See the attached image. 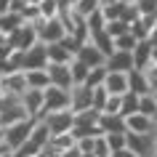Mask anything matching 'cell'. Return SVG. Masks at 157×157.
I'll list each match as a JSON object with an SVG mask.
<instances>
[{"mask_svg":"<svg viewBox=\"0 0 157 157\" xmlns=\"http://www.w3.org/2000/svg\"><path fill=\"white\" fill-rule=\"evenodd\" d=\"M35 125H37V120H21V123L11 125V128H3V139H6V149L16 152L19 147H24L27 141H29V136H32Z\"/></svg>","mask_w":157,"mask_h":157,"instance_id":"6da1fadb","label":"cell"},{"mask_svg":"<svg viewBox=\"0 0 157 157\" xmlns=\"http://www.w3.org/2000/svg\"><path fill=\"white\" fill-rule=\"evenodd\" d=\"M27 91H29V85H27V75L24 72L0 77V101H6V99H24Z\"/></svg>","mask_w":157,"mask_h":157,"instance_id":"7a4b0ae2","label":"cell"},{"mask_svg":"<svg viewBox=\"0 0 157 157\" xmlns=\"http://www.w3.org/2000/svg\"><path fill=\"white\" fill-rule=\"evenodd\" d=\"M64 109H72V93L51 85L48 91H45V109H43V117L53 115V112H64Z\"/></svg>","mask_w":157,"mask_h":157,"instance_id":"3957f363","label":"cell"},{"mask_svg":"<svg viewBox=\"0 0 157 157\" xmlns=\"http://www.w3.org/2000/svg\"><path fill=\"white\" fill-rule=\"evenodd\" d=\"M37 35H40V43H45V45H56V43H61L64 37H69L64 21L59 16L51 19V21H43V24L37 27Z\"/></svg>","mask_w":157,"mask_h":157,"instance_id":"277c9868","label":"cell"},{"mask_svg":"<svg viewBox=\"0 0 157 157\" xmlns=\"http://www.w3.org/2000/svg\"><path fill=\"white\" fill-rule=\"evenodd\" d=\"M43 123L48 125L51 136H61V133H72L75 128V112L72 109H64V112H53V115H45Z\"/></svg>","mask_w":157,"mask_h":157,"instance_id":"5b68a950","label":"cell"},{"mask_svg":"<svg viewBox=\"0 0 157 157\" xmlns=\"http://www.w3.org/2000/svg\"><path fill=\"white\" fill-rule=\"evenodd\" d=\"M8 43H11L16 51H24V53H27V51H32L35 45L40 43V35H37V29H35L32 24H24L19 32H13V35L8 37Z\"/></svg>","mask_w":157,"mask_h":157,"instance_id":"8992f818","label":"cell"},{"mask_svg":"<svg viewBox=\"0 0 157 157\" xmlns=\"http://www.w3.org/2000/svg\"><path fill=\"white\" fill-rule=\"evenodd\" d=\"M48 77H51V85L53 88H61V91H72L75 88L69 64H48Z\"/></svg>","mask_w":157,"mask_h":157,"instance_id":"52a82bcc","label":"cell"},{"mask_svg":"<svg viewBox=\"0 0 157 157\" xmlns=\"http://www.w3.org/2000/svg\"><path fill=\"white\" fill-rule=\"evenodd\" d=\"M77 61H83L88 69H96V67H107V56L101 53L93 43H85V45H80V51H77Z\"/></svg>","mask_w":157,"mask_h":157,"instance_id":"ba28073f","label":"cell"},{"mask_svg":"<svg viewBox=\"0 0 157 157\" xmlns=\"http://www.w3.org/2000/svg\"><path fill=\"white\" fill-rule=\"evenodd\" d=\"M125 125H128V133H139V136H147V133H157V123L155 117H147L136 112V115L125 117Z\"/></svg>","mask_w":157,"mask_h":157,"instance_id":"9c48e42d","label":"cell"},{"mask_svg":"<svg viewBox=\"0 0 157 157\" xmlns=\"http://www.w3.org/2000/svg\"><path fill=\"white\" fill-rule=\"evenodd\" d=\"M24 107L32 120H43V109H45V91H27L24 93Z\"/></svg>","mask_w":157,"mask_h":157,"instance_id":"30bf717a","label":"cell"},{"mask_svg":"<svg viewBox=\"0 0 157 157\" xmlns=\"http://www.w3.org/2000/svg\"><path fill=\"white\" fill-rule=\"evenodd\" d=\"M48 45L45 43H37L32 51H27V69L24 72H29V69H48Z\"/></svg>","mask_w":157,"mask_h":157,"instance_id":"8fae6325","label":"cell"},{"mask_svg":"<svg viewBox=\"0 0 157 157\" xmlns=\"http://www.w3.org/2000/svg\"><path fill=\"white\" fill-rule=\"evenodd\" d=\"M107 69H109V72H123V75L133 72V69H136V64H133V53L115 51V53L107 59Z\"/></svg>","mask_w":157,"mask_h":157,"instance_id":"7c38bea8","label":"cell"},{"mask_svg":"<svg viewBox=\"0 0 157 157\" xmlns=\"http://www.w3.org/2000/svg\"><path fill=\"white\" fill-rule=\"evenodd\" d=\"M69 93H72V112L93 109V91H88L85 85H75Z\"/></svg>","mask_w":157,"mask_h":157,"instance_id":"4fadbf2b","label":"cell"},{"mask_svg":"<svg viewBox=\"0 0 157 157\" xmlns=\"http://www.w3.org/2000/svg\"><path fill=\"white\" fill-rule=\"evenodd\" d=\"M155 27H157V16H141L139 21H133V24H131V35H133L139 43H144V40L152 37Z\"/></svg>","mask_w":157,"mask_h":157,"instance_id":"5bb4252c","label":"cell"},{"mask_svg":"<svg viewBox=\"0 0 157 157\" xmlns=\"http://www.w3.org/2000/svg\"><path fill=\"white\" fill-rule=\"evenodd\" d=\"M104 88H107L112 96H125V93H131L128 75H123V72H109V77H107V83H104Z\"/></svg>","mask_w":157,"mask_h":157,"instance_id":"9a60e30c","label":"cell"},{"mask_svg":"<svg viewBox=\"0 0 157 157\" xmlns=\"http://www.w3.org/2000/svg\"><path fill=\"white\" fill-rule=\"evenodd\" d=\"M128 83H131V93H136V96H147V93H152L149 77H147V72H141V69L128 72Z\"/></svg>","mask_w":157,"mask_h":157,"instance_id":"2e32d148","label":"cell"},{"mask_svg":"<svg viewBox=\"0 0 157 157\" xmlns=\"http://www.w3.org/2000/svg\"><path fill=\"white\" fill-rule=\"evenodd\" d=\"M99 125L104 131V136H109V133H128V125H125L123 115H101Z\"/></svg>","mask_w":157,"mask_h":157,"instance_id":"e0dca14e","label":"cell"},{"mask_svg":"<svg viewBox=\"0 0 157 157\" xmlns=\"http://www.w3.org/2000/svg\"><path fill=\"white\" fill-rule=\"evenodd\" d=\"M27 75V85L29 91H48L51 88V77H48V69H29Z\"/></svg>","mask_w":157,"mask_h":157,"instance_id":"ac0fdd59","label":"cell"},{"mask_svg":"<svg viewBox=\"0 0 157 157\" xmlns=\"http://www.w3.org/2000/svg\"><path fill=\"white\" fill-rule=\"evenodd\" d=\"M21 27H24V16H21V13L8 11V13H3V16H0V32L6 35V37H11L13 32H19Z\"/></svg>","mask_w":157,"mask_h":157,"instance_id":"d6986e66","label":"cell"},{"mask_svg":"<svg viewBox=\"0 0 157 157\" xmlns=\"http://www.w3.org/2000/svg\"><path fill=\"white\" fill-rule=\"evenodd\" d=\"M152 53H155V48L149 45V40H144V43H139L136 45V51H133V64H136V69H147L149 67V61H152Z\"/></svg>","mask_w":157,"mask_h":157,"instance_id":"ffe728a7","label":"cell"},{"mask_svg":"<svg viewBox=\"0 0 157 157\" xmlns=\"http://www.w3.org/2000/svg\"><path fill=\"white\" fill-rule=\"evenodd\" d=\"M48 61L51 64H72L75 53L69 48H64L61 43H56V45H48Z\"/></svg>","mask_w":157,"mask_h":157,"instance_id":"44dd1931","label":"cell"},{"mask_svg":"<svg viewBox=\"0 0 157 157\" xmlns=\"http://www.w3.org/2000/svg\"><path fill=\"white\" fill-rule=\"evenodd\" d=\"M107 77H109V69H107V67H96V69L88 72L85 88H88V91H96V88H101V85L107 83Z\"/></svg>","mask_w":157,"mask_h":157,"instance_id":"7402d4cb","label":"cell"},{"mask_svg":"<svg viewBox=\"0 0 157 157\" xmlns=\"http://www.w3.org/2000/svg\"><path fill=\"white\" fill-rule=\"evenodd\" d=\"M91 43H93V45H96V48H99L107 59L112 56V53H115V40L109 37V32H107V29H104V32H99V35H93V37H91Z\"/></svg>","mask_w":157,"mask_h":157,"instance_id":"603a6c76","label":"cell"},{"mask_svg":"<svg viewBox=\"0 0 157 157\" xmlns=\"http://www.w3.org/2000/svg\"><path fill=\"white\" fill-rule=\"evenodd\" d=\"M29 139H32L40 149H45V147H48V141H51V131H48V125L43 123V120H37V125H35V131H32V136H29Z\"/></svg>","mask_w":157,"mask_h":157,"instance_id":"cb8c5ba5","label":"cell"},{"mask_svg":"<svg viewBox=\"0 0 157 157\" xmlns=\"http://www.w3.org/2000/svg\"><path fill=\"white\" fill-rule=\"evenodd\" d=\"M99 120H101V112H96V109L75 112V125H83V128H88V125H99Z\"/></svg>","mask_w":157,"mask_h":157,"instance_id":"d4e9b609","label":"cell"},{"mask_svg":"<svg viewBox=\"0 0 157 157\" xmlns=\"http://www.w3.org/2000/svg\"><path fill=\"white\" fill-rule=\"evenodd\" d=\"M85 21H88V32H91V37H93V35H99V32H104V29H107V19H104L101 8L96 11V13H91V16L85 19Z\"/></svg>","mask_w":157,"mask_h":157,"instance_id":"484cf974","label":"cell"},{"mask_svg":"<svg viewBox=\"0 0 157 157\" xmlns=\"http://www.w3.org/2000/svg\"><path fill=\"white\" fill-rule=\"evenodd\" d=\"M69 72H72V80H75V85H85V80H88V67L83 64V61H77L75 59L72 64H69Z\"/></svg>","mask_w":157,"mask_h":157,"instance_id":"4316f807","label":"cell"},{"mask_svg":"<svg viewBox=\"0 0 157 157\" xmlns=\"http://www.w3.org/2000/svg\"><path fill=\"white\" fill-rule=\"evenodd\" d=\"M109 144V149H112V155L115 152H123V149H128V133H109V136H104Z\"/></svg>","mask_w":157,"mask_h":157,"instance_id":"83f0119b","label":"cell"},{"mask_svg":"<svg viewBox=\"0 0 157 157\" xmlns=\"http://www.w3.org/2000/svg\"><path fill=\"white\" fill-rule=\"evenodd\" d=\"M37 11H40L43 21H51V19L59 16V0H43L40 6H37Z\"/></svg>","mask_w":157,"mask_h":157,"instance_id":"f1b7e54d","label":"cell"},{"mask_svg":"<svg viewBox=\"0 0 157 157\" xmlns=\"http://www.w3.org/2000/svg\"><path fill=\"white\" fill-rule=\"evenodd\" d=\"M99 8H101L99 0H77V3H75V11H77L83 19H88L91 13H96Z\"/></svg>","mask_w":157,"mask_h":157,"instance_id":"f546056e","label":"cell"},{"mask_svg":"<svg viewBox=\"0 0 157 157\" xmlns=\"http://www.w3.org/2000/svg\"><path fill=\"white\" fill-rule=\"evenodd\" d=\"M139 112L147 117H157V99L152 96V93H147V96H141L139 101Z\"/></svg>","mask_w":157,"mask_h":157,"instance_id":"4dcf8cb0","label":"cell"},{"mask_svg":"<svg viewBox=\"0 0 157 157\" xmlns=\"http://www.w3.org/2000/svg\"><path fill=\"white\" fill-rule=\"evenodd\" d=\"M139 101L141 96H136V93H125L123 96V117H131L139 112Z\"/></svg>","mask_w":157,"mask_h":157,"instance_id":"1f68e13d","label":"cell"},{"mask_svg":"<svg viewBox=\"0 0 157 157\" xmlns=\"http://www.w3.org/2000/svg\"><path fill=\"white\" fill-rule=\"evenodd\" d=\"M136 45H139V40H136L131 32L115 40V51H123V53H133V51H136Z\"/></svg>","mask_w":157,"mask_h":157,"instance_id":"d6a6232c","label":"cell"},{"mask_svg":"<svg viewBox=\"0 0 157 157\" xmlns=\"http://www.w3.org/2000/svg\"><path fill=\"white\" fill-rule=\"evenodd\" d=\"M107 32H109L112 40H117V37H123V35L131 32V24H125L123 19H117V21H109V24H107Z\"/></svg>","mask_w":157,"mask_h":157,"instance_id":"836d02e7","label":"cell"},{"mask_svg":"<svg viewBox=\"0 0 157 157\" xmlns=\"http://www.w3.org/2000/svg\"><path fill=\"white\" fill-rule=\"evenodd\" d=\"M107 101H109V91L104 88V85L93 91V109H96V112H104V107H107Z\"/></svg>","mask_w":157,"mask_h":157,"instance_id":"e575fe53","label":"cell"},{"mask_svg":"<svg viewBox=\"0 0 157 157\" xmlns=\"http://www.w3.org/2000/svg\"><path fill=\"white\" fill-rule=\"evenodd\" d=\"M125 21V24H133V21H139L141 19V13H139V8H136V3H128L125 0V6H123V16H120Z\"/></svg>","mask_w":157,"mask_h":157,"instance_id":"d590c367","label":"cell"},{"mask_svg":"<svg viewBox=\"0 0 157 157\" xmlns=\"http://www.w3.org/2000/svg\"><path fill=\"white\" fill-rule=\"evenodd\" d=\"M101 115H123V96H112L109 93V101H107Z\"/></svg>","mask_w":157,"mask_h":157,"instance_id":"8d00e7d4","label":"cell"},{"mask_svg":"<svg viewBox=\"0 0 157 157\" xmlns=\"http://www.w3.org/2000/svg\"><path fill=\"white\" fill-rule=\"evenodd\" d=\"M93 157H112V149H109L107 139L101 136L99 141H96V149H93Z\"/></svg>","mask_w":157,"mask_h":157,"instance_id":"74e56055","label":"cell"},{"mask_svg":"<svg viewBox=\"0 0 157 157\" xmlns=\"http://www.w3.org/2000/svg\"><path fill=\"white\" fill-rule=\"evenodd\" d=\"M96 141H99V139H91V136H88V139H80V141H77V149H80L83 155H93Z\"/></svg>","mask_w":157,"mask_h":157,"instance_id":"f35d334b","label":"cell"},{"mask_svg":"<svg viewBox=\"0 0 157 157\" xmlns=\"http://www.w3.org/2000/svg\"><path fill=\"white\" fill-rule=\"evenodd\" d=\"M11 3H13V0H0V16L11 11Z\"/></svg>","mask_w":157,"mask_h":157,"instance_id":"ab89813d","label":"cell"},{"mask_svg":"<svg viewBox=\"0 0 157 157\" xmlns=\"http://www.w3.org/2000/svg\"><path fill=\"white\" fill-rule=\"evenodd\" d=\"M61 157H83V152H80V149L75 147V149H69V152H64Z\"/></svg>","mask_w":157,"mask_h":157,"instance_id":"60d3db41","label":"cell"},{"mask_svg":"<svg viewBox=\"0 0 157 157\" xmlns=\"http://www.w3.org/2000/svg\"><path fill=\"white\" fill-rule=\"evenodd\" d=\"M149 45L157 51V27H155V32H152V37H149Z\"/></svg>","mask_w":157,"mask_h":157,"instance_id":"b9f144b4","label":"cell"},{"mask_svg":"<svg viewBox=\"0 0 157 157\" xmlns=\"http://www.w3.org/2000/svg\"><path fill=\"white\" fill-rule=\"evenodd\" d=\"M99 3H101V8H109V6H117L120 0H99Z\"/></svg>","mask_w":157,"mask_h":157,"instance_id":"7bdbcfd3","label":"cell"},{"mask_svg":"<svg viewBox=\"0 0 157 157\" xmlns=\"http://www.w3.org/2000/svg\"><path fill=\"white\" fill-rule=\"evenodd\" d=\"M0 157H13V152H11V149H6V147H3V149H0Z\"/></svg>","mask_w":157,"mask_h":157,"instance_id":"ee69618b","label":"cell"},{"mask_svg":"<svg viewBox=\"0 0 157 157\" xmlns=\"http://www.w3.org/2000/svg\"><path fill=\"white\" fill-rule=\"evenodd\" d=\"M3 43H8V37H6V35L0 32V45H3Z\"/></svg>","mask_w":157,"mask_h":157,"instance_id":"f6af8a7d","label":"cell"},{"mask_svg":"<svg viewBox=\"0 0 157 157\" xmlns=\"http://www.w3.org/2000/svg\"><path fill=\"white\" fill-rule=\"evenodd\" d=\"M69 3H72V6H75V3H77V0H69Z\"/></svg>","mask_w":157,"mask_h":157,"instance_id":"bcb514c9","label":"cell"},{"mask_svg":"<svg viewBox=\"0 0 157 157\" xmlns=\"http://www.w3.org/2000/svg\"><path fill=\"white\" fill-rule=\"evenodd\" d=\"M152 96H155V99H157V91H155V93H152Z\"/></svg>","mask_w":157,"mask_h":157,"instance_id":"7dc6e473","label":"cell"},{"mask_svg":"<svg viewBox=\"0 0 157 157\" xmlns=\"http://www.w3.org/2000/svg\"><path fill=\"white\" fill-rule=\"evenodd\" d=\"M37 157H45V155H37Z\"/></svg>","mask_w":157,"mask_h":157,"instance_id":"c3c4849f","label":"cell"},{"mask_svg":"<svg viewBox=\"0 0 157 157\" xmlns=\"http://www.w3.org/2000/svg\"><path fill=\"white\" fill-rule=\"evenodd\" d=\"M0 128H3V123H0Z\"/></svg>","mask_w":157,"mask_h":157,"instance_id":"681fc988","label":"cell"}]
</instances>
